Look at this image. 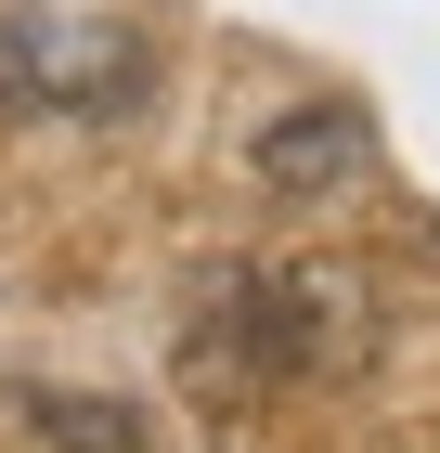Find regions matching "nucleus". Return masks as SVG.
Returning <instances> with one entry per match:
<instances>
[{"label": "nucleus", "mask_w": 440, "mask_h": 453, "mask_svg": "<svg viewBox=\"0 0 440 453\" xmlns=\"http://www.w3.org/2000/svg\"><path fill=\"white\" fill-rule=\"evenodd\" d=\"M350 169H363V117H350V104H298V117L259 130V181L285 195V208H311V195L350 181Z\"/></svg>", "instance_id": "7ed1b4c3"}, {"label": "nucleus", "mask_w": 440, "mask_h": 453, "mask_svg": "<svg viewBox=\"0 0 440 453\" xmlns=\"http://www.w3.org/2000/svg\"><path fill=\"white\" fill-rule=\"evenodd\" d=\"M350 349V285L337 273H234L220 311L195 324L207 376H311Z\"/></svg>", "instance_id": "f03ea898"}, {"label": "nucleus", "mask_w": 440, "mask_h": 453, "mask_svg": "<svg viewBox=\"0 0 440 453\" xmlns=\"http://www.w3.org/2000/svg\"><path fill=\"white\" fill-rule=\"evenodd\" d=\"M39 441L52 453H143V427L117 402H39Z\"/></svg>", "instance_id": "20e7f679"}, {"label": "nucleus", "mask_w": 440, "mask_h": 453, "mask_svg": "<svg viewBox=\"0 0 440 453\" xmlns=\"http://www.w3.org/2000/svg\"><path fill=\"white\" fill-rule=\"evenodd\" d=\"M156 91V52L117 13H52L13 0L0 13V117H130Z\"/></svg>", "instance_id": "f257e3e1"}]
</instances>
